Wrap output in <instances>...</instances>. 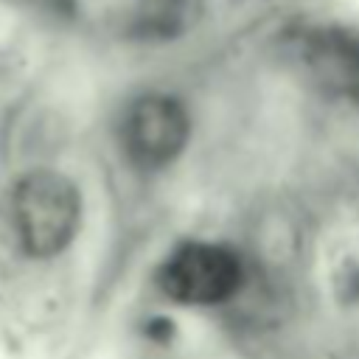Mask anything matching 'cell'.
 I'll list each match as a JSON object with an SVG mask.
<instances>
[{"instance_id": "obj_1", "label": "cell", "mask_w": 359, "mask_h": 359, "mask_svg": "<svg viewBox=\"0 0 359 359\" xmlns=\"http://www.w3.org/2000/svg\"><path fill=\"white\" fill-rule=\"evenodd\" d=\"M11 227L31 258L65 252L81 227V194L59 171H28L11 194Z\"/></svg>"}, {"instance_id": "obj_2", "label": "cell", "mask_w": 359, "mask_h": 359, "mask_svg": "<svg viewBox=\"0 0 359 359\" xmlns=\"http://www.w3.org/2000/svg\"><path fill=\"white\" fill-rule=\"evenodd\" d=\"M191 115L182 101L149 93L135 98L118 123V143L123 157L143 171H160L171 165L188 146Z\"/></svg>"}, {"instance_id": "obj_3", "label": "cell", "mask_w": 359, "mask_h": 359, "mask_svg": "<svg viewBox=\"0 0 359 359\" xmlns=\"http://www.w3.org/2000/svg\"><path fill=\"white\" fill-rule=\"evenodd\" d=\"M241 258L210 241H188L177 247L157 272L160 289L182 306H219L241 289Z\"/></svg>"}, {"instance_id": "obj_4", "label": "cell", "mask_w": 359, "mask_h": 359, "mask_svg": "<svg viewBox=\"0 0 359 359\" xmlns=\"http://www.w3.org/2000/svg\"><path fill=\"white\" fill-rule=\"evenodd\" d=\"M194 0H135L132 31L140 36H174L191 22Z\"/></svg>"}]
</instances>
